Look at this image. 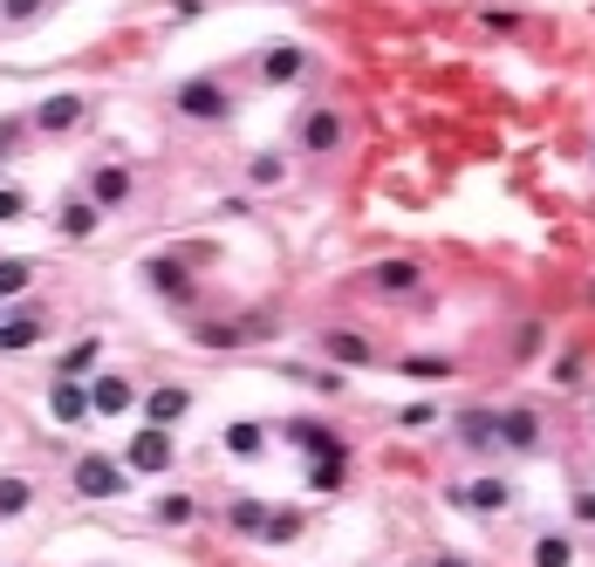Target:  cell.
<instances>
[{
	"label": "cell",
	"mask_w": 595,
	"mask_h": 567,
	"mask_svg": "<svg viewBox=\"0 0 595 567\" xmlns=\"http://www.w3.org/2000/svg\"><path fill=\"white\" fill-rule=\"evenodd\" d=\"M178 117H192V123H226L233 117V96L226 83H213V75H192V83H178Z\"/></svg>",
	"instance_id": "6da1fadb"
},
{
	"label": "cell",
	"mask_w": 595,
	"mask_h": 567,
	"mask_svg": "<svg viewBox=\"0 0 595 567\" xmlns=\"http://www.w3.org/2000/svg\"><path fill=\"white\" fill-rule=\"evenodd\" d=\"M75 493L83 499H117V493H131V485H123V466L117 458H75Z\"/></svg>",
	"instance_id": "7a4b0ae2"
},
{
	"label": "cell",
	"mask_w": 595,
	"mask_h": 567,
	"mask_svg": "<svg viewBox=\"0 0 595 567\" xmlns=\"http://www.w3.org/2000/svg\"><path fill=\"white\" fill-rule=\"evenodd\" d=\"M83 110H90V102L75 96V89H56V96H41V102H35V131L62 137V131H75V123H83Z\"/></svg>",
	"instance_id": "3957f363"
},
{
	"label": "cell",
	"mask_w": 595,
	"mask_h": 567,
	"mask_svg": "<svg viewBox=\"0 0 595 567\" xmlns=\"http://www.w3.org/2000/svg\"><path fill=\"white\" fill-rule=\"evenodd\" d=\"M48 335V307H14V315H0V349L21 355V349H35Z\"/></svg>",
	"instance_id": "277c9868"
},
{
	"label": "cell",
	"mask_w": 595,
	"mask_h": 567,
	"mask_svg": "<svg viewBox=\"0 0 595 567\" xmlns=\"http://www.w3.org/2000/svg\"><path fill=\"white\" fill-rule=\"evenodd\" d=\"M301 150H308V158H335V150H343V117H335V110H308L301 117Z\"/></svg>",
	"instance_id": "5b68a950"
},
{
	"label": "cell",
	"mask_w": 595,
	"mask_h": 567,
	"mask_svg": "<svg viewBox=\"0 0 595 567\" xmlns=\"http://www.w3.org/2000/svg\"><path fill=\"white\" fill-rule=\"evenodd\" d=\"M274 322H261V315H240V322H199L192 328V342H205V349H233V342H253V335H267Z\"/></svg>",
	"instance_id": "8992f818"
},
{
	"label": "cell",
	"mask_w": 595,
	"mask_h": 567,
	"mask_svg": "<svg viewBox=\"0 0 595 567\" xmlns=\"http://www.w3.org/2000/svg\"><path fill=\"white\" fill-rule=\"evenodd\" d=\"M131 466H138V472H165V466H171V431L144 424V431L131 437Z\"/></svg>",
	"instance_id": "52a82bcc"
},
{
	"label": "cell",
	"mask_w": 595,
	"mask_h": 567,
	"mask_svg": "<svg viewBox=\"0 0 595 567\" xmlns=\"http://www.w3.org/2000/svg\"><path fill=\"white\" fill-rule=\"evenodd\" d=\"M131 403H138V390H131L123 376H96V383H90V410H96V418H123Z\"/></svg>",
	"instance_id": "ba28073f"
},
{
	"label": "cell",
	"mask_w": 595,
	"mask_h": 567,
	"mask_svg": "<svg viewBox=\"0 0 595 567\" xmlns=\"http://www.w3.org/2000/svg\"><path fill=\"white\" fill-rule=\"evenodd\" d=\"M48 410H56L62 424H83L90 418V390L75 376H56V383H48Z\"/></svg>",
	"instance_id": "9c48e42d"
},
{
	"label": "cell",
	"mask_w": 595,
	"mask_h": 567,
	"mask_svg": "<svg viewBox=\"0 0 595 567\" xmlns=\"http://www.w3.org/2000/svg\"><path fill=\"white\" fill-rule=\"evenodd\" d=\"M301 69H308V48H295V41H274L267 56H261V83H295Z\"/></svg>",
	"instance_id": "30bf717a"
},
{
	"label": "cell",
	"mask_w": 595,
	"mask_h": 567,
	"mask_svg": "<svg viewBox=\"0 0 595 567\" xmlns=\"http://www.w3.org/2000/svg\"><path fill=\"white\" fill-rule=\"evenodd\" d=\"M56 226H62V240H90L96 226H103V205H96V198H69Z\"/></svg>",
	"instance_id": "8fae6325"
},
{
	"label": "cell",
	"mask_w": 595,
	"mask_h": 567,
	"mask_svg": "<svg viewBox=\"0 0 595 567\" xmlns=\"http://www.w3.org/2000/svg\"><path fill=\"white\" fill-rule=\"evenodd\" d=\"M144 274H151V288L158 294H192V274H186V261H171V253H158V261H144Z\"/></svg>",
	"instance_id": "7c38bea8"
},
{
	"label": "cell",
	"mask_w": 595,
	"mask_h": 567,
	"mask_svg": "<svg viewBox=\"0 0 595 567\" xmlns=\"http://www.w3.org/2000/svg\"><path fill=\"white\" fill-rule=\"evenodd\" d=\"M322 349L335 355V363H349V370H364V363H370V335H356V328H329V335H322Z\"/></svg>",
	"instance_id": "4fadbf2b"
},
{
	"label": "cell",
	"mask_w": 595,
	"mask_h": 567,
	"mask_svg": "<svg viewBox=\"0 0 595 567\" xmlns=\"http://www.w3.org/2000/svg\"><path fill=\"white\" fill-rule=\"evenodd\" d=\"M90 198H96V205H123V198H131V171H123V165L90 171Z\"/></svg>",
	"instance_id": "5bb4252c"
},
{
	"label": "cell",
	"mask_w": 595,
	"mask_h": 567,
	"mask_svg": "<svg viewBox=\"0 0 595 567\" xmlns=\"http://www.w3.org/2000/svg\"><path fill=\"white\" fill-rule=\"evenodd\" d=\"M370 280H377L383 294H410V288L425 280V267H418V261H383V267H370Z\"/></svg>",
	"instance_id": "9a60e30c"
},
{
	"label": "cell",
	"mask_w": 595,
	"mask_h": 567,
	"mask_svg": "<svg viewBox=\"0 0 595 567\" xmlns=\"http://www.w3.org/2000/svg\"><path fill=\"white\" fill-rule=\"evenodd\" d=\"M144 410H151V424L165 431V424H178V418H186V410H192V397H186V390H178V383H171V390H151V403H144Z\"/></svg>",
	"instance_id": "2e32d148"
},
{
	"label": "cell",
	"mask_w": 595,
	"mask_h": 567,
	"mask_svg": "<svg viewBox=\"0 0 595 567\" xmlns=\"http://www.w3.org/2000/svg\"><path fill=\"white\" fill-rule=\"evenodd\" d=\"M500 437L513 451H534V437H540V424H534V410H507L500 418Z\"/></svg>",
	"instance_id": "e0dca14e"
},
{
	"label": "cell",
	"mask_w": 595,
	"mask_h": 567,
	"mask_svg": "<svg viewBox=\"0 0 595 567\" xmlns=\"http://www.w3.org/2000/svg\"><path fill=\"white\" fill-rule=\"evenodd\" d=\"M459 437H465V445H493V437H500V418H493V410H465V418H459Z\"/></svg>",
	"instance_id": "ac0fdd59"
},
{
	"label": "cell",
	"mask_w": 595,
	"mask_h": 567,
	"mask_svg": "<svg viewBox=\"0 0 595 567\" xmlns=\"http://www.w3.org/2000/svg\"><path fill=\"white\" fill-rule=\"evenodd\" d=\"M28 288H35V261H0V301H14Z\"/></svg>",
	"instance_id": "d6986e66"
},
{
	"label": "cell",
	"mask_w": 595,
	"mask_h": 567,
	"mask_svg": "<svg viewBox=\"0 0 595 567\" xmlns=\"http://www.w3.org/2000/svg\"><path fill=\"white\" fill-rule=\"evenodd\" d=\"M35 506V485L28 479H0V520H14V512Z\"/></svg>",
	"instance_id": "ffe728a7"
},
{
	"label": "cell",
	"mask_w": 595,
	"mask_h": 567,
	"mask_svg": "<svg viewBox=\"0 0 595 567\" xmlns=\"http://www.w3.org/2000/svg\"><path fill=\"white\" fill-rule=\"evenodd\" d=\"M226 520H233V533H267V506L261 499H233Z\"/></svg>",
	"instance_id": "44dd1931"
},
{
	"label": "cell",
	"mask_w": 595,
	"mask_h": 567,
	"mask_svg": "<svg viewBox=\"0 0 595 567\" xmlns=\"http://www.w3.org/2000/svg\"><path fill=\"white\" fill-rule=\"evenodd\" d=\"M295 445H301L308 458H316V451H322V458H335V437H329L322 424H295Z\"/></svg>",
	"instance_id": "7402d4cb"
},
{
	"label": "cell",
	"mask_w": 595,
	"mask_h": 567,
	"mask_svg": "<svg viewBox=\"0 0 595 567\" xmlns=\"http://www.w3.org/2000/svg\"><path fill=\"white\" fill-rule=\"evenodd\" d=\"M404 376H418V383H438V376H452V363H445V355H410V363H404Z\"/></svg>",
	"instance_id": "603a6c76"
},
{
	"label": "cell",
	"mask_w": 595,
	"mask_h": 567,
	"mask_svg": "<svg viewBox=\"0 0 595 567\" xmlns=\"http://www.w3.org/2000/svg\"><path fill=\"white\" fill-rule=\"evenodd\" d=\"M459 499H473V506H486V512H493V506H507V485H500V479H479L473 493H459Z\"/></svg>",
	"instance_id": "cb8c5ba5"
},
{
	"label": "cell",
	"mask_w": 595,
	"mask_h": 567,
	"mask_svg": "<svg viewBox=\"0 0 595 567\" xmlns=\"http://www.w3.org/2000/svg\"><path fill=\"white\" fill-rule=\"evenodd\" d=\"M96 355H103V342H96V335H90V342H75V349L62 355V376H75V370H90V363H96Z\"/></svg>",
	"instance_id": "d4e9b609"
},
{
	"label": "cell",
	"mask_w": 595,
	"mask_h": 567,
	"mask_svg": "<svg viewBox=\"0 0 595 567\" xmlns=\"http://www.w3.org/2000/svg\"><path fill=\"white\" fill-rule=\"evenodd\" d=\"M226 451L253 458V451H261V431H253V424H233V431H226Z\"/></svg>",
	"instance_id": "484cf974"
},
{
	"label": "cell",
	"mask_w": 595,
	"mask_h": 567,
	"mask_svg": "<svg viewBox=\"0 0 595 567\" xmlns=\"http://www.w3.org/2000/svg\"><path fill=\"white\" fill-rule=\"evenodd\" d=\"M158 520H165V527H186V520H192V499H186V493L158 499Z\"/></svg>",
	"instance_id": "4316f807"
},
{
	"label": "cell",
	"mask_w": 595,
	"mask_h": 567,
	"mask_svg": "<svg viewBox=\"0 0 595 567\" xmlns=\"http://www.w3.org/2000/svg\"><path fill=\"white\" fill-rule=\"evenodd\" d=\"M301 533V512H267V540L281 547V540H295Z\"/></svg>",
	"instance_id": "83f0119b"
},
{
	"label": "cell",
	"mask_w": 595,
	"mask_h": 567,
	"mask_svg": "<svg viewBox=\"0 0 595 567\" xmlns=\"http://www.w3.org/2000/svg\"><path fill=\"white\" fill-rule=\"evenodd\" d=\"M48 8V0H0V21H14V28H21V21H35Z\"/></svg>",
	"instance_id": "f1b7e54d"
},
{
	"label": "cell",
	"mask_w": 595,
	"mask_h": 567,
	"mask_svg": "<svg viewBox=\"0 0 595 567\" xmlns=\"http://www.w3.org/2000/svg\"><path fill=\"white\" fill-rule=\"evenodd\" d=\"M534 560H540V567H568V540H540Z\"/></svg>",
	"instance_id": "f546056e"
},
{
	"label": "cell",
	"mask_w": 595,
	"mask_h": 567,
	"mask_svg": "<svg viewBox=\"0 0 595 567\" xmlns=\"http://www.w3.org/2000/svg\"><path fill=\"white\" fill-rule=\"evenodd\" d=\"M247 178H253V185H281V158H253Z\"/></svg>",
	"instance_id": "4dcf8cb0"
},
{
	"label": "cell",
	"mask_w": 595,
	"mask_h": 567,
	"mask_svg": "<svg viewBox=\"0 0 595 567\" xmlns=\"http://www.w3.org/2000/svg\"><path fill=\"white\" fill-rule=\"evenodd\" d=\"M21 213H28V198H21L14 185H0V219H21Z\"/></svg>",
	"instance_id": "1f68e13d"
},
{
	"label": "cell",
	"mask_w": 595,
	"mask_h": 567,
	"mask_svg": "<svg viewBox=\"0 0 595 567\" xmlns=\"http://www.w3.org/2000/svg\"><path fill=\"white\" fill-rule=\"evenodd\" d=\"M14 137H21V123H14V117H0V158L14 150Z\"/></svg>",
	"instance_id": "d6a6232c"
},
{
	"label": "cell",
	"mask_w": 595,
	"mask_h": 567,
	"mask_svg": "<svg viewBox=\"0 0 595 567\" xmlns=\"http://www.w3.org/2000/svg\"><path fill=\"white\" fill-rule=\"evenodd\" d=\"M431 567H465V560H431Z\"/></svg>",
	"instance_id": "836d02e7"
},
{
	"label": "cell",
	"mask_w": 595,
	"mask_h": 567,
	"mask_svg": "<svg viewBox=\"0 0 595 567\" xmlns=\"http://www.w3.org/2000/svg\"><path fill=\"white\" fill-rule=\"evenodd\" d=\"M582 512H588V520H595V499H582Z\"/></svg>",
	"instance_id": "e575fe53"
},
{
	"label": "cell",
	"mask_w": 595,
	"mask_h": 567,
	"mask_svg": "<svg viewBox=\"0 0 595 567\" xmlns=\"http://www.w3.org/2000/svg\"><path fill=\"white\" fill-rule=\"evenodd\" d=\"M588 301H595V288H588Z\"/></svg>",
	"instance_id": "d590c367"
},
{
	"label": "cell",
	"mask_w": 595,
	"mask_h": 567,
	"mask_svg": "<svg viewBox=\"0 0 595 567\" xmlns=\"http://www.w3.org/2000/svg\"><path fill=\"white\" fill-rule=\"evenodd\" d=\"M588 158H595V150H588Z\"/></svg>",
	"instance_id": "8d00e7d4"
}]
</instances>
